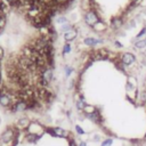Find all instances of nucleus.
Masks as SVG:
<instances>
[{
	"mask_svg": "<svg viewBox=\"0 0 146 146\" xmlns=\"http://www.w3.org/2000/svg\"><path fill=\"white\" fill-rule=\"evenodd\" d=\"M17 132L18 129H16L15 125H8L0 133V146H13Z\"/></svg>",
	"mask_w": 146,
	"mask_h": 146,
	"instance_id": "nucleus-1",
	"label": "nucleus"
},
{
	"mask_svg": "<svg viewBox=\"0 0 146 146\" xmlns=\"http://www.w3.org/2000/svg\"><path fill=\"white\" fill-rule=\"evenodd\" d=\"M46 133L54 138H62V139H68V137L72 135L68 130L64 129L63 127H49L46 125Z\"/></svg>",
	"mask_w": 146,
	"mask_h": 146,
	"instance_id": "nucleus-2",
	"label": "nucleus"
},
{
	"mask_svg": "<svg viewBox=\"0 0 146 146\" xmlns=\"http://www.w3.org/2000/svg\"><path fill=\"white\" fill-rule=\"evenodd\" d=\"M25 133H30V135H39V136H43L46 133V125L42 124L39 121H31L29 128L26 129Z\"/></svg>",
	"mask_w": 146,
	"mask_h": 146,
	"instance_id": "nucleus-3",
	"label": "nucleus"
},
{
	"mask_svg": "<svg viewBox=\"0 0 146 146\" xmlns=\"http://www.w3.org/2000/svg\"><path fill=\"white\" fill-rule=\"evenodd\" d=\"M9 112L11 114H17V113H23V112H26L29 111V104L26 100H23V99H18L16 100L9 108Z\"/></svg>",
	"mask_w": 146,
	"mask_h": 146,
	"instance_id": "nucleus-4",
	"label": "nucleus"
},
{
	"mask_svg": "<svg viewBox=\"0 0 146 146\" xmlns=\"http://www.w3.org/2000/svg\"><path fill=\"white\" fill-rule=\"evenodd\" d=\"M86 119H88L91 123L96 124V125H103V122H104V117L100 113V110L98 108L97 111H95L94 113H90V114H86L84 115Z\"/></svg>",
	"mask_w": 146,
	"mask_h": 146,
	"instance_id": "nucleus-5",
	"label": "nucleus"
},
{
	"mask_svg": "<svg viewBox=\"0 0 146 146\" xmlns=\"http://www.w3.org/2000/svg\"><path fill=\"white\" fill-rule=\"evenodd\" d=\"M31 121H32V120H31L29 116L22 115V116H19V117L17 119V121H16V123H15V128L18 129V130H21V131H24V132H25L26 129L29 128Z\"/></svg>",
	"mask_w": 146,
	"mask_h": 146,
	"instance_id": "nucleus-6",
	"label": "nucleus"
},
{
	"mask_svg": "<svg viewBox=\"0 0 146 146\" xmlns=\"http://www.w3.org/2000/svg\"><path fill=\"white\" fill-rule=\"evenodd\" d=\"M98 21H99L98 14H97V11H95L94 9H89V10L86 13V15H84V22H86L89 26H94Z\"/></svg>",
	"mask_w": 146,
	"mask_h": 146,
	"instance_id": "nucleus-7",
	"label": "nucleus"
},
{
	"mask_svg": "<svg viewBox=\"0 0 146 146\" xmlns=\"http://www.w3.org/2000/svg\"><path fill=\"white\" fill-rule=\"evenodd\" d=\"M120 62H121V64H123L124 66L129 67V66H131L132 64H135V62H136V56H135L133 54H131V52H123V54L120 55Z\"/></svg>",
	"mask_w": 146,
	"mask_h": 146,
	"instance_id": "nucleus-8",
	"label": "nucleus"
},
{
	"mask_svg": "<svg viewBox=\"0 0 146 146\" xmlns=\"http://www.w3.org/2000/svg\"><path fill=\"white\" fill-rule=\"evenodd\" d=\"M87 104H88V103L86 102L84 96H83L82 94H78V96H76V98H75V108L78 110V112L83 113V110H84V107H86Z\"/></svg>",
	"mask_w": 146,
	"mask_h": 146,
	"instance_id": "nucleus-9",
	"label": "nucleus"
},
{
	"mask_svg": "<svg viewBox=\"0 0 146 146\" xmlns=\"http://www.w3.org/2000/svg\"><path fill=\"white\" fill-rule=\"evenodd\" d=\"M42 138V136H39V135H30V133H25L24 132V140L29 144H38V141Z\"/></svg>",
	"mask_w": 146,
	"mask_h": 146,
	"instance_id": "nucleus-10",
	"label": "nucleus"
},
{
	"mask_svg": "<svg viewBox=\"0 0 146 146\" xmlns=\"http://www.w3.org/2000/svg\"><path fill=\"white\" fill-rule=\"evenodd\" d=\"M76 34H78V31H76L75 29H72V30H70L68 32L64 33V38H65V40H66L67 42H70V41H73V40L76 38Z\"/></svg>",
	"mask_w": 146,
	"mask_h": 146,
	"instance_id": "nucleus-11",
	"label": "nucleus"
},
{
	"mask_svg": "<svg viewBox=\"0 0 146 146\" xmlns=\"http://www.w3.org/2000/svg\"><path fill=\"white\" fill-rule=\"evenodd\" d=\"M10 8H11V7H10L5 0H0V14H1V15L6 16V15L9 13Z\"/></svg>",
	"mask_w": 146,
	"mask_h": 146,
	"instance_id": "nucleus-12",
	"label": "nucleus"
},
{
	"mask_svg": "<svg viewBox=\"0 0 146 146\" xmlns=\"http://www.w3.org/2000/svg\"><path fill=\"white\" fill-rule=\"evenodd\" d=\"M137 103L138 105H146V89H143L141 91L138 92V97H137Z\"/></svg>",
	"mask_w": 146,
	"mask_h": 146,
	"instance_id": "nucleus-13",
	"label": "nucleus"
},
{
	"mask_svg": "<svg viewBox=\"0 0 146 146\" xmlns=\"http://www.w3.org/2000/svg\"><path fill=\"white\" fill-rule=\"evenodd\" d=\"M103 41L102 40H99V39H96V38H86L84 39V43L88 46V47H94V46H96V44H98V43H102Z\"/></svg>",
	"mask_w": 146,
	"mask_h": 146,
	"instance_id": "nucleus-14",
	"label": "nucleus"
},
{
	"mask_svg": "<svg viewBox=\"0 0 146 146\" xmlns=\"http://www.w3.org/2000/svg\"><path fill=\"white\" fill-rule=\"evenodd\" d=\"M92 27H94V30H95V31H97V32H102V31H105V30H106L107 25L105 24V22H103V21H100V19H99V21H98V22H97Z\"/></svg>",
	"mask_w": 146,
	"mask_h": 146,
	"instance_id": "nucleus-15",
	"label": "nucleus"
},
{
	"mask_svg": "<svg viewBox=\"0 0 146 146\" xmlns=\"http://www.w3.org/2000/svg\"><path fill=\"white\" fill-rule=\"evenodd\" d=\"M113 143H114L113 137H105V138L99 143V146H113Z\"/></svg>",
	"mask_w": 146,
	"mask_h": 146,
	"instance_id": "nucleus-16",
	"label": "nucleus"
},
{
	"mask_svg": "<svg viewBox=\"0 0 146 146\" xmlns=\"http://www.w3.org/2000/svg\"><path fill=\"white\" fill-rule=\"evenodd\" d=\"M135 48L136 49H144L145 47H146V38H144V39H139V40H137L136 42H135Z\"/></svg>",
	"mask_w": 146,
	"mask_h": 146,
	"instance_id": "nucleus-17",
	"label": "nucleus"
},
{
	"mask_svg": "<svg viewBox=\"0 0 146 146\" xmlns=\"http://www.w3.org/2000/svg\"><path fill=\"white\" fill-rule=\"evenodd\" d=\"M74 132H75V135L79 136V137L86 135V130H84L80 124H75V125H74Z\"/></svg>",
	"mask_w": 146,
	"mask_h": 146,
	"instance_id": "nucleus-18",
	"label": "nucleus"
},
{
	"mask_svg": "<svg viewBox=\"0 0 146 146\" xmlns=\"http://www.w3.org/2000/svg\"><path fill=\"white\" fill-rule=\"evenodd\" d=\"M98 108L96 107V106H94V105H90V104H87L86 105V107H84V110H83V114L86 115V114H90V113H94L95 111H97Z\"/></svg>",
	"mask_w": 146,
	"mask_h": 146,
	"instance_id": "nucleus-19",
	"label": "nucleus"
},
{
	"mask_svg": "<svg viewBox=\"0 0 146 146\" xmlns=\"http://www.w3.org/2000/svg\"><path fill=\"white\" fill-rule=\"evenodd\" d=\"M67 145L68 146H78V140L75 139V137L74 136H70L68 137V139H67Z\"/></svg>",
	"mask_w": 146,
	"mask_h": 146,
	"instance_id": "nucleus-20",
	"label": "nucleus"
},
{
	"mask_svg": "<svg viewBox=\"0 0 146 146\" xmlns=\"http://www.w3.org/2000/svg\"><path fill=\"white\" fill-rule=\"evenodd\" d=\"M73 27H72V25L70 24V23H66V24H64V25H62L60 26V31L62 32H64V33H66V32H68L70 30H72Z\"/></svg>",
	"mask_w": 146,
	"mask_h": 146,
	"instance_id": "nucleus-21",
	"label": "nucleus"
},
{
	"mask_svg": "<svg viewBox=\"0 0 146 146\" xmlns=\"http://www.w3.org/2000/svg\"><path fill=\"white\" fill-rule=\"evenodd\" d=\"M121 23H122L121 19H119V18H113V21H112V27L117 29V27L121 25Z\"/></svg>",
	"mask_w": 146,
	"mask_h": 146,
	"instance_id": "nucleus-22",
	"label": "nucleus"
},
{
	"mask_svg": "<svg viewBox=\"0 0 146 146\" xmlns=\"http://www.w3.org/2000/svg\"><path fill=\"white\" fill-rule=\"evenodd\" d=\"M68 52H71V44H70V42L65 43L64 47H63V55H66Z\"/></svg>",
	"mask_w": 146,
	"mask_h": 146,
	"instance_id": "nucleus-23",
	"label": "nucleus"
},
{
	"mask_svg": "<svg viewBox=\"0 0 146 146\" xmlns=\"http://www.w3.org/2000/svg\"><path fill=\"white\" fill-rule=\"evenodd\" d=\"M57 23H58V24H60V26H62V25H64V24L68 23V21H67L64 16H60V17H58V19H57Z\"/></svg>",
	"mask_w": 146,
	"mask_h": 146,
	"instance_id": "nucleus-24",
	"label": "nucleus"
},
{
	"mask_svg": "<svg viewBox=\"0 0 146 146\" xmlns=\"http://www.w3.org/2000/svg\"><path fill=\"white\" fill-rule=\"evenodd\" d=\"M72 72H73V67H71V66H65V76H66V78H68V76L72 74Z\"/></svg>",
	"mask_w": 146,
	"mask_h": 146,
	"instance_id": "nucleus-25",
	"label": "nucleus"
},
{
	"mask_svg": "<svg viewBox=\"0 0 146 146\" xmlns=\"http://www.w3.org/2000/svg\"><path fill=\"white\" fill-rule=\"evenodd\" d=\"M145 33H146V27H143V30H141V31H140V32L137 34V36H136V38H137V40L141 39V36H143Z\"/></svg>",
	"mask_w": 146,
	"mask_h": 146,
	"instance_id": "nucleus-26",
	"label": "nucleus"
},
{
	"mask_svg": "<svg viewBox=\"0 0 146 146\" xmlns=\"http://www.w3.org/2000/svg\"><path fill=\"white\" fill-rule=\"evenodd\" d=\"M92 140L94 141H98V143H100L103 139H102V137L99 136V135H97V133H95L94 136H92Z\"/></svg>",
	"mask_w": 146,
	"mask_h": 146,
	"instance_id": "nucleus-27",
	"label": "nucleus"
},
{
	"mask_svg": "<svg viewBox=\"0 0 146 146\" xmlns=\"http://www.w3.org/2000/svg\"><path fill=\"white\" fill-rule=\"evenodd\" d=\"M78 146H89L88 143L86 140H79L78 141Z\"/></svg>",
	"mask_w": 146,
	"mask_h": 146,
	"instance_id": "nucleus-28",
	"label": "nucleus"
},
{
	"mask_svg": "<svg viewBox=\"0 0 146 146\" xmlns=\"http://www.w3.org/2000/svg\"><path fill=\"white\" fill-rule=\"evenodd\" d=\"M3 57H5V50L2 47H0V62H2Z\"/></svg>",
	"mask_w": 146,
	"mask_h": 146,
	"instance_id": "nucleus-29",
	"label": "nucleus"
},
{
	"mask_svg": "<svg viewBox=\"0 0 146 146\" xmlns=\"http://www.w3.org/2000/svg\"><path fill=\"white\" fill-rule=\"evenodd\" d=\"M114 44H116V46H117V48H121V47H122V44H121L120 42H117V41H114Z\"/></svg>",
	"mask_w": 146,
	"mask_h": 146,
	"instance_id": "nucleus-30",
	"label": "nucleus"
},
{
	"mask_svg": "<svg viewBox=\"0 0 146 146\" xmlns=\"http://www.w3.org/2000/svg\"><path fill=\"white\" fill-rule=\"evenodd\" d=\"M144 87H145V89H146V79H145V81H144Z\"/></svg>",
	"mask_w": 146,
	"mask_h": 146,
	"instance_id": "nucleus-31",
	"label": "nucleus"
},
{
	"mask_svg": "<svg viewBox=\"0 0 146 146\" xmlns=\"http://www.w3.org/2000/svg\"><path fill=\"white\" fill-rule=\"evenodd\" d=\"M0 123H1V119H0Z\"/></svg>",
	"mask_w": 146,
	"mask_h": 146,
	"instance_id": "nucleus-32",
	"label": "nucleus"
},
{
	"mask_svg": "<svg viewBox=\"0 0 146 146\" xmlns=\"http://www.w3.org/2000/svg\"><path fill=\"white\" fill-rule=\"evenodd\" d=\"M0 32H1V30H0Z\"/></svg>",
	"mask_w": 146,
	"mask_h": 146,
	"instance_id": "nucleus-33",
	"label": "nucleus"
}]
</instances>
